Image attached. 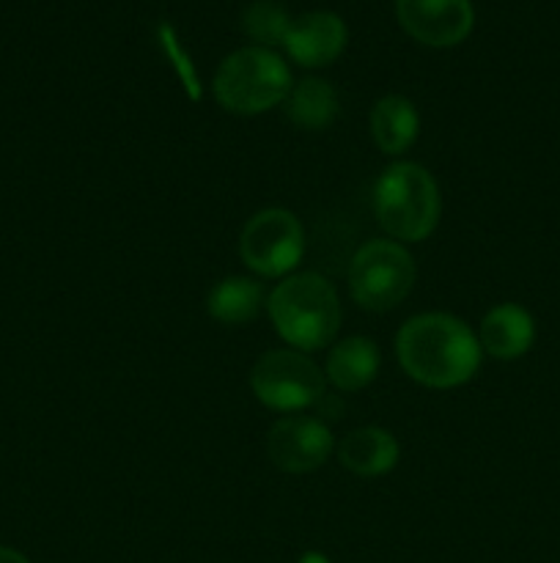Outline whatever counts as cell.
Returning <instances> with one entry per match:
<instances>
[{"instance_id": "obj_9", "label": "cell", "mask_w": 560, "mask_h": 563, "mask_svg": "<svg viewBox=\"0 0 560 563\" xmlns=\"http://www.w3.org/2000/svg\"><path fill=\"white\" fill-rule=\"evenodd\" d=\"M401 27L426 47H456L475 22L470 0H395Z\"/></svg>"}, {"instance_id": "obj_16", "label": "cell", "mask_w": 560, "mask_h": 563, "mask_svg": "<svg viewBox=\"0 0 560 563\" xmlns=\"http://www.w3.org/2000/svg\"><path fill=\"white\" fill-rule=\"evenodd\" d=\"M338 93L322 77H305L302 82L291 86L285 97V113L300 130H327L338 119Z\"/></svg>"}, {"instance_id": "obj_7", "label": "cell", "mask_w": 560, "mask_h": 563, "mask_svg": "<svg viewBox=\"0 0 560 563\" xmlns=\"http://www.w3.org/2000/svg\"><path fill=\"white\" fill-rule=\"evenodd\" d=\"M305 253V231L289 209H261L239 234V256L250 273L261 278H283Z\"/></svg>"}, {"instance_id": "obj_3", "label": "cell", "mask_w": 560, "mask_h": 563, "mask_svg": "<svg viewBox=\"0 0 560 563\" xmlns=\"http://www.w3.org/2000/svg\"><path fill=\"white\" fill-rule=\"evenodd\" d=\"M373 214L393 240H428L443 214L437 179L417 163L388 165L373 187Z\"/></svg>"}, {"instance_id": "obj_18", "label": "cell", "mask_w": 560, "mask_h": 563, "mask_svg": "<svg viewBox=\"0 0 560 563\" xmlns=\"http://www.w3.org/2000/svg\"><path fill=\"white\" fill-rule=\"evenodd\" d=\"M0 563H31V561H27L20 550L3 548V544H0Z\"/></svg>"}, {"instance_id": "obj_11", "label": "cell", "mask_w": 560, "mask_h": 563, "mask_svg": "<svg viewBox=\"0 0 560 563\" xmlns=\"http://www.w3.org/2000/svg\"><path fill=\"white\" fill-rule=\"evenodd\" d=\"M533 341H536V322L516 302L494 306L478 328L481 352L497 357V361H516V357L527 355Z\"/></svg>"}, {"instance_id": "obj_14", "label": "cell", "mask_w": 560, "mask_h": 563, "mask_svg": "<svg viewBox=\"0 0 560 563\" xmlns=\"http://www.w3.org/2000/svg\"><path fill=\"white\" fill-rule=\"evenodd\" d=\"M368 126H371L373 143L379 146V152L399 157L417 141L421 115H417L415 104L410 99L390 93V97H382L373 104L371 115H368Z\"/></svg>"}, {"instance_id": "obj_4", "label": "cell", "mask_w": 560, "mask_h": 563, "mask_svg": "<svg viewBox=\"0 0 560 563\" xmlns=\"http://www.w3.org/2000/svg\"><path fill=\"white\" fill-rule=\"evenodd\" d=\"M291 71L278 53L267 47H242L223 58L214 71L212 93L223 110L234 115H258L285 102Z\"/></svg>"}, {"instance_id": "obj_12", "label": "cell", "mask_w": 560, "mask_h": 563, "mask_svg": "<svg viewBox=\"0 0 560 563\" xmlns=\"http://www.w3.org/2000/svg\"><path fill=\"white\" fill-rule=\"evenodd\" d=\"M338 460L349 473L360 478H377L399 465L401 449L388 429L360 427L338 443Z\"/></svg>"}, {"instance_id": "obj_13", "label": "cell", "mask_w": 560, "mask_h": 563, "mask_svg": "<svg viewBox=\"0 0 560 563\" xmlns=\"http://www.w3.org/2000/svg\"><path fill=\"white\" fill-rule=\"evenodd\" d=\"M379 366H382V355H379L377 341L366 335H349L329 350L324 377L344 394H357L377 379Z\"/></svg>"}, {"instance_id": "obj_5", "label": "cell", "mask_w": 560, "mask_h": 563, "mask_svg": "<svg viewBox=\"0 0 560 563\" xmlns=\"http://www.w3.org/2000/svg\"><path fill=\"white\" fill-rule=\"evenodd\" d=\"M415 278V258L395 240L366 242L349 264L351 300L373 313L401 306L410 297Z\"/></svg>"}, {"instance_id": "obj_8", "label": "cell", "mask_w": 560, "mask_h": 563, "mask_svg": "<svg viewBox=\"0 0 560 563\" xmlns=\"http://www.w3.org/2000/svg\"><path fill=\"white\" fill-rule=\"evenodd\" d=\"M335 451L333 432L318 418L283 416L267 434V454L283 473H313Z\"/></svg>"}, {"instance_id": "obj_17", "label": "cell", "mask_w": 560, "mask_h": 563, "mask_svg": "<svg viewBox=\"0 0 560 563\" xmlns=\"http://www.w3.org/2000/svg\"><path fill=\"white\" fill-rule=\"evenodd\" d=\"M291 27V16L283 3L278 0H253L242 11V31L250 38L253 47H278L285 42Z\"/></svg>"}, {"instance_id": "obj_15", "label": "cell", "mask_w": 560, "mask_h": 563, "mask_svg": "<svg viewBox=\"0 0 560 563\" xmlns=\"http://www.w3.org/2000/svg\"><path fill=\"white\" fill-rule=\"evenodd\" d=\"M264 300H267V295L256 278L231 275L209 291L206 311L220 324H247L258 317Z\"/></svg>"}, {"instance_id": "obj_6", "label": "cell", "mask_w": 560, "mask_h": 563, "mask_svg": "<svg viewBox=\"0 0 560 563\" xmlns=\"http://www.w3.org/2000/svg\"><path fill=\"white\" fill-rule=\"evenodd\" d=\"M322 368L300 350L264 352L250 372L253 396L275 412H300L324 399Z\"/></svg>"}, {"instance_id": "obj_1", "label": "cell", "mask_w": 560, "mask_h": 563, "mask_svg": "<svg viewBox=\"0 0 560 563\" xmlns=\"http://www.w3.org/2000/svg\"><path fill=\"white\" fill-rule=\"evenodd\" d=\"M395 355L406 377L423 388L450 390L475 377L483 352L470 324L453 313L432 311L401 324Z\"/></svg>"}, {"instance_id": "obj_10", "label": "cell", "mask_w": 560, "mask_h": 563, "mask_svg": "<svg viewBox=\"0 0 560 563\" xmlns=\"http://www.w3.org/2000/svg\"><path fill=\"white\" fill-rule=\"evenodd\" d=\"M346 22L333 11H307V14L291 20L289 36L283 47L291 60L305 69L329 66L346 49Z\"/></svg>"}, {"instance_id": "obj_2", "label": "cell", "mask_w": 560, "mask_h": 563, "mask_svg": "<svg viewBox=\"0 0 560 563\" xmlns=\"http://www.w3.org/2000/svg\"><path fill=\"white\" fill-rule=\"evenodd\" d=\"M267 311L275 333L300 352L333 344L344 319L338 291L318 273H296L280 280L267 297Z\"/></svg>"}, {"instance_id": "obj_19", "label": "cell", "mask_w": 560, "mask_h": 563, "mask_svg": "<svg viewBox=\"0 0 560 563\" xmlns=\"http://www.w3.org/2000/svg\"><path fill=\"white\" fill-rule=\"evenodd\" d=\"M296 563H329V559H327V555L316 553V550H307V553L300 555V561H296Z\"/></svg>"}]
</instances>
